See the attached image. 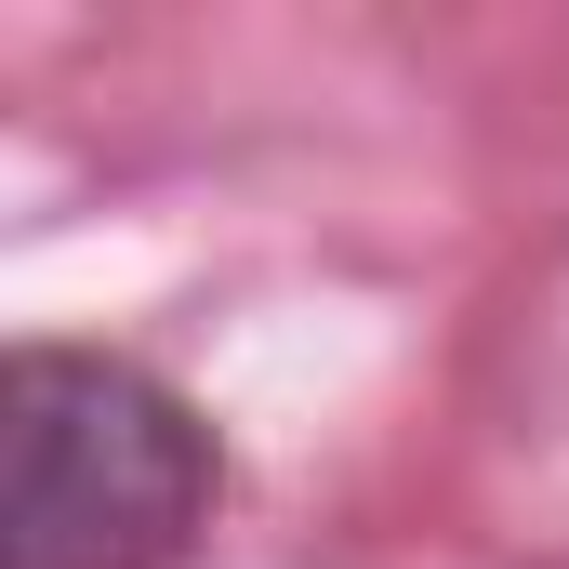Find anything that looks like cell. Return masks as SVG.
<instances>
[{"mask_svg": "<svg viewBox=\"0 0 569 569\" xmlns=\"http://www.w3.org/2000/svg\"><path fill=\"white\" fill-rule=\"evenodd\" d=\"M212 503L199 411L93 345H13L0 371V569H172Z\"/></svg>", "mask_w": 569, "mask_h": 569, "instance_id": "obj_1", "label": "cell"}]
</instances>
